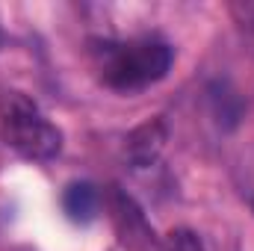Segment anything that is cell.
I'll return each mask as SVG.
<instances>
[{"label":"cell","mask_w":254,"mask_h":251,"mask_svg":"<svg viewBox=\"0 0 254 251\" xmlns=\"http://www.w3.org/2000/svg\"><path fill=\"white\" fill-rule=\"evenodd\" d=\"M98 71L110 89L136 92L160 83L172 68V48L157 39H133V42H104L98 51Z\"/></svg>","instance_id":"cell-1"},{"label":"cell","mask_w":254,"mask_h":251,"mask_svg":"<svg viewBox=\"0 0 254 251\" xmlns=\"http://www.w3.org/2000/svg\"><path fill=\"white\" fill-rule=\"evenodd\" d=\"M0 136L24 160L48 163L63 151V133L24 92L0 95Z\"/></svg>","instance_id":"cell-2"},{"label":"cell","mask_w":254,"mask_h":251,"mask_svg":"<svg viewBox=\"0 0 254 251\" xmlns=\"http://www.w3.org/2000/svg\"><path fill=\"white\" fill-rule=\"evenodd\" d=\"M104 207L110 210L113 231L127 251H166V243L157 237L139 201L122 187H110L104 195Z\"/></svg>","instance_id":"cell-3"},{"label":"cell","mask_w":254,"mask_h":251,"mask_svg":"<svg viewBox=\"0 0 254 251\" xmlns=\"http://www.w3.org/2000/svg\"><path fill=\"white\" fill-rule=\"evenodd\" d=\"M166 139H169V133H166V125H163L160 119L145 122L142 127H136V130L127 136V145H125L127 160H130L136 169L154 166L157 157H160L163 148H166Z\"/></svg>","instance_id":"cell-4"},{"label":"cell","mask_w":254,"mask_h":251,"mask_svg":"<svg viewBox=\"0 0 254 251\" xmlns=\"http://www.w3.org/2000/svg\"><path fill=\"white\" fill-rule=\"evenodd\" d=\"M101 207H104V195H101V189L95 187V184L77 181V184H68V187H65L63 210L71 222H83V225H86V222L98 219Z\"/></svg>","instance_id":"cell-5"},{"label":"cell","mask_w":254,"mask_h":251,"mask_svg":"<svg viewBox=\"0 0 254 251\" xmlns=\"http://www.w3.org/2000/svg\"><path fill=\"white\" fill-rule=\"evenodd\" d=\"M166 251H207V249H204V243H201V237H198L195 231H190V228H178V231L169 234Z\"/></svg>","instance_id":"cell-6"},{"label":"cell","mask_w":254,"mask_h":251,"mask_svg":"<svg viewBox=\"0 0 254 251\" xmlns=\"http://www.w3.org/2000/svg\"><path fill=\"white\" fill-rule=\"evenodd\" d=\"M234 15L240 18V24H246L249 30H254V3H240V6H234Z\"/></svg>","instance_id":"cell-7"},{"label":"cell","mask_w":254,"mask_h":251,"mask_svg":"<svg viewBox=\"0 0 254 251\" xmlns=\"http://www.w3.org/2000/svg\"><path fill=\"white\" fill-rule=\"evenodd\" d=\"M0 39H3V36H0Z\"/></svg>","instance_id":"cell-8"}]
</instances>
